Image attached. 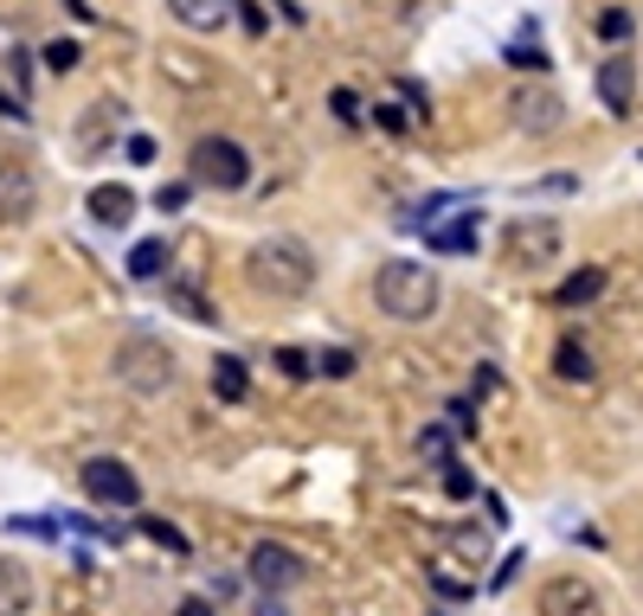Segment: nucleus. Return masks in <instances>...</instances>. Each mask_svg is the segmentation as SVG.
I'll return each mask as SVG.
<instances>
[{
  "mask_svg": "<svg viewBox=\"0 0 643 616\" xmlns=\"http://www.w3.org/2000/svg\"><path fill=\"white\" fill-rule=\"evenodd\" d=\"M438 302H444V283H438V270L431 263H412V257H386L374 270V309L386 322H431L438 315Z\"/></svg>",
  "mask_w": 643,
  "mask_h": 616,
  "instance_id": "obj_1",
  "label": "nucleus"
},
{
  "mask_svg": "<svg viewBox=\"0 0 643 616\" xmlns=\"http://www.w3.org/2000/svg\"><path fill=\"white\" fill-rule=\"evenodd\" d=\"M245 283L270 302H303L309 283H315V251L303 238H265L245 251Z\"/></svg>",
  "mask_w": 643,
  "mask_h": 616,
  "instance_id": "obj_2",
  "label": "nucleus"
},
{
  "mask_svg": "<svg viewBox=\"0 0 643 616\" xmlns=\"http://www.w3.org/2000/svg\"><path fill=\"white\" fill-rule=\"evenodd\" d=\"M116 379L136 392V399H154V392H168V379H174V354L149 341V334H136V341H122L116 347Z\"/></svg>",
  "mask_w": 643,
  "mask_h": 616,
  "instance_id": "obj_3",
  "label": "nucleus"
},
{
  "mask_svg": "<svg viewBox=\"0 0 643 616\" xmlns=\"http://www.w3.org/2000/svg\"><path fill=\"white\" fill-rule=\"evenodd\" d=\"M193 181L213 186V193H238V186L251 181V154L232 136H200L193 142Z\"/></svg>",
  "mask_w": 643,
  "mask_h": 616,
  "instance_id": "obj_4",
  "label": "nucleus"
},
{
  "mask_svg": "<svg viewBox=\"0 0 643 616\" xmlns=\"http://www.w3.org/2000/svg\"><path fill=\"white\" fill-rule=\"evenodd\" d=\"M560 238H567V231H560L554 218H515V225H508V263H515V270H547V263L560 257Z\"/></svg>",
  "mask_w": 643,
  "mask_h": 616,
  "instance_id": "obj_5",
  "label": "nucleus"
},
{
  "mask_svg": "<svg viewBox=\"0 0 643 616\" xmlns=\"http://www.w3.org/2000/svg\"><path fill=\"white\" fill-rule=\"evenodd\" d=\"M84 495L97 501V508H136L142 501V482L129 463H116V456H90L84 463Z\"/></svg>",
  "mask_w": 643,
  "mask_h": 616,
  "instance_id": "obj_6",
  "label": "nucleus"
},
{
  "mask_svg": "<svg viewBox=\"0 0 643 616\" xmlns=\"http://www.w3.org/2000/svg\"><path fill=\"white\" fill-rule=\"evenodd\" d=\"M534 616H606V597H599V584H586V579H572V572H560V579L540 584Z\"/></svg>",
  "mask_w": 643,
  "mask_h": 616,
  "instance_id": "obj_7",
  "label": "nucleus"
},
{
  "mask_svg": "<svg viewBox=\"0 0 643 616\" xmlns=\"http://www.w3.org/2000/svg\"><path fill=\"white\" fill-rule=\"evenodd\" d=\"M245 572H251V584H258L265 597H277V591L303 584V559H297L290 545H277V540H258L251 545V559H245Z\"/></svg>",
  "mask_w": 643,
  "mask_h": 616,
  "instance_id": "obj_8",
  "label": "nucleus"
},
{
  "mask_svg": "<svg viewBox=\"0 0 643 616\" xmlns=\"http://www.w3.org/2000/svg\"><path fill=\"white\" fill-rule=\"evenodd\" d=\"M508 116H515L522 136H554V129L567 122V109H560V97H554L547 84H522V90L508 97Z\"/></svg>",
  "mask_w": 643,
  "mask_h": 616,
  "instance_id": "obj_9",
  "label": "nucleus"
},
{
  "mask_svg": "<svg viewBox=\"0 0 643 616\" xmlns=\"http://www.w3.org/2000/svg\"><path fill=\"white\" fill-rule=\"evenodd\" d=\"M599 97H606L611 116H631V104H637V58L631 52H611L599 65Z\"/></svg>",
  "mask_w": 643,
  "mask_h": 616,
  "instance_id": "obj_10",
  "label": "nucleus"
},
{
  "mask_svg": "<svg viewBox=\"0 0 643 616\" xmlns=\"http://www.w3.org/2000/svg\"><path fill=\"white\" fill-rule=\"evenodd\" d=\"M116 129H122V104H116V97H104V104H90V116L77 122V154H104Z\"/></svg>",
  "mask_w": 643,
  "mask_h": 616,
  "instance_id": "obj_11",
  "label": "nucleus"
},
{
  "mask_svg": "<svg viewBox=\"0 0 643 616\" xmlns=\"http://www.w3.org/2000/svg\"><path fill=\"white\" fill-rule=\"evenodd\" d=\"M425 245L444 257L476 251V213H451V218H438V225H425Z\"/></svg>",
  "mask_w": 643,
  "mask_h": 616,
  "instance_id": "obj_12",
  "label": "nucleus"
},
{
  "mask_svg": "<svg viewBox=\"0 0 643 616\" xmlns=\"http://www.w3.org/2000/svg\"><path fill=\"white\" fill-rule=\"evenodd\" d=\"M26 610H33V572L13 552H0V616H26Z\"/></svg>",
  "mask_w": 643,
  "mask_h": 616,
  "instance_id": "obj_13",
  "label": "nucleus"
},
{
  "mask_svg": "<svg viewBox=\"0 0 643 616\" xmlns=\"http://www.w3.org/2000/svg\"><path fill=\"white\" fill-rule=\"evenodd\" d=\"M232 7H238V0H168V13H174L187 33H219L232 20Z\"/></svg>",
  "mask_w": 643,
  "mask_h": 616,
  "instance_id": "obj_14",
  "label": "nucleus"
},
{
  "mask_svg": "<svg viewBox=\"0 0 643 616\" xmlns=\"http://www.w3.org/2000/svg\"><path fill=\"white\" fill-rule=\"evenodd\" d=\"M90 218H97V225H129V218H136V193L116 186V181L90 186Z\"/></svg>",
  "mask_w": 643,
  "mask_h": 616,
  "instance_id": "obj_15",
  "label": "nucleus"
},
{
  "mask_svg": "<svg viewBox=\"0 0 643 616\" xmlns=\"http://www.w3.org/2000/svg\"><path fill=\"white\" fill-rule=\"evenodd\" d=\"M213 392H219V404H245L251 399V372H245L238 354H219V360H213Z\"/></svg>",
  "mask_w": 643,
  "mask_h": 616,
  "instance_id": "obj_16",
  "label": "nucleus"
},
{
  "mask_svg": "<svg viewBox=\"0 0 643 616\" xmlns=\"http://www.w3.org/2000/svg\"><path fill=\"white\" fill-rule=\"evenodd\" d=\"M599 295H606V270L586 263V270H572L567 283L554 290V302H560V309H586V302H599Z\"/></svg>",
  "mask_w": 643,
  "mask_h": 616,
  "instance_id": "obj_17",
  "label": "nucleus"
},
{
  "mask_svg": "<svg viewBox=\"0 0 643 616\" xmlns=\"http://www.w3.org/2000/svg\"><path fill=\"white\" fill-rule=\"evenodd\" d=\"M161 270H168V238H142V245L129 251V277H136V283H154Z\"/></svg>",
  "mask_w": 643,
  "mask_h": 616,
  "instance_id": "obj_18",
  "label": "nucleus"
},
{
  "mask_svg": "<svg viewBox=\"0 0 643 616\" xmlns=\"http://www.w3.org/2000/svg\"><path fill=\"white\" fill-rule=\"evenodd\" d=\"M554 372H560V379H592V354H586V341H560V347H554Z\"/></svg>",
  "mask_w": 643,
  "mask_h": 616,
  "instance_id": "obj_19",
  "label": "nucleus"
},
{
  "mask_svg": "<svg viewBox=\"0 0 643 616\" xmlns=\"http://www.w3.org/2000/svg\"><path fill=\"white\" fill-rule=\"evenodd\" d=\"M142 533H149L154 545H168V559H187V552H193V545H187V533H181L174 520H154V514H149V520H142Z\"/></svg>",
  "mask_w": 643,
  "mask_h": 616,
  "instance_id": "obj_20",
  "label": "nucleus"
},
{
  "mask_svg": "<svg viewBox=\"0 0 643 616\" xmlns=\"http://www.w3.org/2000/svg\"><path fill=\"white\" fill-rule=\"evenodd\" d=\"M418 456L438 463V469H451V431H444V424H425V431H418Z\"/></svg>",
  "mask_w": 643,
  "mask_h": 616,
  "instance_id": "obj_21",
  "label": "nucleus"
},
{
  "mask_svg": "<svg viewBox=\"0 0 643 616\" xmlns=\"http://www.w3.org/2000/svg\"><path fill=\"white\" fill-rule=\"evenodd\" d=\"M77 58H84L77 39H52V45H45V72H77Z\"/></svg>",
  "mask_w": 643,
  "mask_h": 616,
  "instance_id": "obj_22",
  "label": "nucleus"
},
{
  "mask_svg": "<svg viewBox=\"0 0 643 616\" xmlns=\"http://www.w3.org/2000/svg\"><path fill=\"white\" fill-rule=\"evenodd\" d=\"M599 39H606V45H624V39H631V13H624V7H606V13H599Z\"/></svg>",
  "mask_w": 643,
  "mask_h": 616,
  "instance_id": "obj_23",
  "label": "nucleus"
},
{
  "mask_svg": "<svg viewBox=\"0 0 643 616\" xmlns=\"http://www.w3.org/2000/svg\"><path fill=\"white\" fill-rule=\"evenodd\" d=\"M451 545H457V559H470V565L483 572V559H490V540H483V533H470V527H463V533H451Z\"/></svg>",
  "mask_w": 643,
  "mask_h": 616,
  "instance_id": "obj_24",
  "label": "nucleus"
},
{
  "mask_svg": "<svg viewBox=\"0 0 643 616\" xmlns=\"http://www.w3.org/2000/svg\"><path fill=\"white\" fill-rule=\"evenodd\" d=\"M277 366H283L290 379H309V372H315V354H303V347H277Z\"/></svg>",
  "mask_w": 643,
  "mask_h": 616,
  "instance_id": "obj_25",
  "label": "nucleus"
},
{
  "mask_svg": "<svg viewBox=\"0 0 643 616\" xmlns=\"http://www.w3.org/2000/svg\"><path fill=\"white\" fill-rule=\"evenodd\" d=\"M374 122L386 129V136H406V129H412V116H406L399 104H374Z\"/></svg>",
  "mask_w": 643,
  "mask_h": 616,
  "instance_id": "obj_26",
  "label": "nucleus"
},
{
  "mask_svg": "<svg viewBox=\"0 0 643 616\" xmlns=\"http://www.w3.org/2000/svg\"><path fill=\"white\" fill-rule=\"evenodd\" d=\"M168 302H174L181 315H193V322H213V309L200 302V290H168Z\"/></svg>",
  "mask_w": 643,
  "mask_h": 616,
  "instance_id": "obj_27",
  "label": "nucleus"
},
{
  "mask_svg": "<svg viewBox=\"0 0 643 616\" xmlns=\"http://www.w3.org/2000/svg\"><path fill=\"white\" fill-rule=\"evenodd\" d=\"M187 193H193L187 181H168L161 193H154V213H181V206H187Z\"/></svg>",
  "mask_w": 643,
  "mask_h": 616,
  "instance_id": "obj_28",
  "label": "nucleus"
},
{
  "mask_svg": "<svg viewBox=\"0 0 643 616\" xmlns=\"http://www.w3.org/2000/svg\"><path fill=\"white\" fill-rule=\"evenodd\" d=\"M315 372H329V379H341V372H354V354H341V347H329V354H315Z\"/></svg>",
  "mask_w": 643,
  "mask_h": 616,
  "instance_id": "obj_29",
  "label": "nucleus"
},
{
  "mask_svg": "<svg viewBox=\"0 0 643 616\" xmlns=\"http://www.w3.org/2000/svg\"><path fill=\"white\" fill-rule=\"evenodd\" d=\"M329 109H335V116L347 122V129L361 122V97H354V90H335V97H329Z\"/></svg>",
  "mask_w": 643,
  "mask_h": 616,
  "instance_id": "obj_30",
  "label": "nucleus"
},
{
  "mask_svg": "<svg viewBox=\"0 0 643 616\" xmlns=\"http://www.w3.org/2000/svg\"><path fill=\"white\" fill-rule=\"evenodd\" d=\"M508 65H528V72H547V52H540V45H508Z\"/></svg>",
  "mask_w": 643,
  "mask_h": 616,
  "instance_id": "obj_31",
  "label": "nucleus"
},
{
  "mask_svg": "<svg viewBox=\"0 0 643 616\" xmlns=\"http://www.w3.org/2000/svg\"><path fill=\"white\" fill-rule=\"evenodd\" d=\"M7 533H33V540H52L58 527H52V520H7Z\"/></svg>",
  "mask_w": 643,
  "mask_h": 616,
  "instance_id": "obj_32",
  "label": "nucleus"
},
{
  "mask_svg": "<svg viewBox=\"0 0 643 616\" xmlns=\"http://www.w3.org/2000/svg\"><path fill=\"white\" fill-rule=\"evenodd\" d=\"M451 424H457V431H476V404H470V399H451Z\"/></svg>",
  "mask_w": 643,
  "mask_h": 616,
  "instance_id": "obj_33",
  "label": "nucleus"
},
{
  "mask_svg": "<svg viewBox=\"0 0 643 616\" xmlns=\"http://www.w3.org/2000/svg\"><path fill=\"white\" fill-rule=\"evenodd\" d=\"M129 161H136V167H149V161H154V142H149V136H129Z\"/></svg>",
  "mask_w": 643,
  "mask_h": 616,
  "instance_id": "obj_34",
  "label": "nucleus"
},
{
  "mask_svg": "<svg viewBox=\"0 0 643 616\" xmlns=\"http://www.w3.org/2000/svg\"><path fill=\"white\" fill-rule=\"evenodd\" d=\"M444 488H451L457 501H463V495H470V469H444Z\"/></svg>",
  "mask_w": 643,
  "mask_h": 616,
  "instance_id": "obj_35",
  "label": "nucleus"
},
{
  "mask_svg": "<svg viewBox=\"0 0 643 616\" xmlns=\"http://www.w3.org/2000/svg\"><path fill=\"white\" fill-rule=\"evenodd\" d=\"M515 572H522V552H515V559H502V572H495V591H508V584H515Z\"/></svg>",
  "mask_w": 643,
  "mask_h": 616,
  "instance_id": "obj_36",
  "label": "nucleus"
},
{
  "mask_svg": "<svg viewBox=\"0 0 643 616\" xmlns=\"http://www.w3.org/2000/svg\"><path fill=\"white\" fill-rule=\"evenodd\" d=\"M0 116H13V122H26V104H20V97H7V90H0Z\"/></svg>",
  "mask_w": 643,
  "mask_h": 616,
  "instance_id": "obj_37",
  "label": "nucleus"
},
{
  "mask_svg": "<svg viewBox=\"0 0 643 616\" xmlns=\"http://www.w3.org/2000/svg\"><path fill=\"white\" fill-rule=\"evenodd\" d=\"M174 616H219V610H213V604H200V597H187V604H181Z\"/></svg>",
  "mask_w": 643,
  "mask_h": 616,
  "instance_id": "obj_38",
  "label": "nucleus"
},
{
  "mask_svg": "<svg viewBox=\"0 0 643 616\" xmlns=\"http://www.w3.org/2000/svg\"><path fill=\"white\" fill-rule=\"evenodd\" d=\"M65 7H72L77 20H90V13H97V7H90V0H65Z\"/></svg>",
  "mask_w": 643,
  "mask_h": 616,
  "instance_id": "obj_39",
  "label": "nucleus"
},
{
  "mask_svg": "<svg viewBox=\"0 0 643 616\" xmlns=\"http://www.w3.org/2000/svg\"><path fill=\"white\" fill-rule=\"evenodd\" d=\"M258 616H283V604H277V597H265V604H258Z\"/></svg>",
  "mask_w": 643,
  "mask_h": 616,
  "instance_id": "obj_40",
  "label": "nucleus"
}]
</instances>
